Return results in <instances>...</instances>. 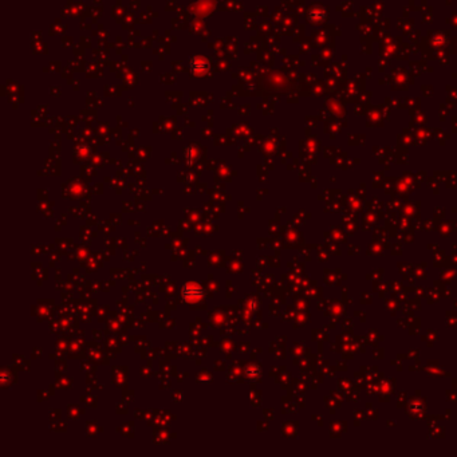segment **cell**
Returning <instances> with one entry per match:
<instances>
[{"label": "cell", "mask_w": 457, "mask_h": 457, "mask_svg": "<svg viewBox=\"0 0 457 457\" xmlns=\"http://www.w3.org/2000/svg\"><path fill=\"white\" fill-rule=\"evenodd\" d=\"M182 296L186 302L196 303L202 296V287L196 283H189V284L184 286V288H182Z\"/></svg>", "instance_id": "1"}]
</instances>
